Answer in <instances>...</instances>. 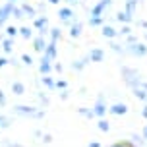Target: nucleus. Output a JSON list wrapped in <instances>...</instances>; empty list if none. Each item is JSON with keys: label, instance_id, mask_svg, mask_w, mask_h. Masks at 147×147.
Masks as SVG:
<instances>
[{"label": "nucleus", "instance_id": "18", "mask_svg": "<svg viewBox=\"0 0 147 147\" xmlns=\"http://www.w3.org/2000/svg\"><path fill=\"white\" fill-rule=\"evenodd\" d=\"M18 35H22L23 39H33V29L29 25H22V27H18Z\"/></svg>", "mask_w": 147, "mask_h": 147}, {"label": "nucleus", "instance_id": "12", "mask_svg": "<svg viewBox=\"0 0 147 147\" xmlns=\"http://www.w3.org/2000/svg\"><path fill=\"white\" fill-rule=\"evenodd\" d=\"M103 58H105V52L101 49H91V52H89V60L91 62H103Z\"/></svg>", "mask_w": 147, "mask_h": 147}, {"label": "nucleus", "instance_id": "35", "mask_svg": "<svg viewBox=\"0 0 147 147\" xmlns=\"http://www.w3.org/2000/svg\"><path fill=\"white\" fill-rule=\"evenodd\" d=\"M130 145V141H118V143H112L110 147H128Z\"/></svg>", "mask_w": 147, "mask_h": 147}, {"label": "nucleus", "instance_id": "39", "mask_svg": "<svg viewBox=\"0 0 147 147\" xmlns=\"http://www.w3.org/2000/svg\"><path fill=\"white\" fill-rule=\"evenodd\" d=\"M43 140H45V143H51V141H52V138H51V136H49V134H47V136H45Z\"/></svg>", "mask_w": 147, "mask_h": 147}, {"label": "nucleus", "instance_id": "28", "mask_svg": "<svg viewBox=\"0 0 147 147\" xmlns=\"http://www.w3.org/2000/svg\"><path fill=\"white\" fill-rule=\"evenodd\" d=\"M43 83H45L49 89H54V80H52L51 76H45V78H43Z\"/></svg>", "mask_w": 147, "mask_h": 147}, {"label": "nucleus", "instance_id": "17", "mask_svg": "<svg viewBox=\"0 0 147 147\" xmlns=\"http://www.w3.org/2000/svg\"><path fill=\"white\" fill-rule=\"evenodd\" d=\"M110 112H112V114H116V116H120V114H126V112H128V107H126L124 103H122V105L116 103V105H112V107H110Z\"/></svg>", "mask_w": 147, "mask_h": 147}, {"label": "nucleus", "instance_id": "1", "mask_svg": "<svg viewBox=\"0 0 147 147\" xmlns=\"http://www.w3.org/2000/svg\"><path fill=\"white\" fill-rule=\"evenodd\" d=\"M122 76H124V81L130 87H134V89L141 87V78L136 70H132V68H122Z\"/></svg>", "mask_w": 147, "mask_h": 147}, {"label": "nucleus", "instance_id": "23", "mask_svg": "<svg viewBox=\"0 0 147 147\" xmlns=\"http://www.w3.org/2000/svg\"><path fill=\"white\" fill-rule=\"evenodd\" d=\"M136 8H138V0H128V2H126V6H124V10H126L130 16H134Z\"/></svg>", "mask_w": 147, "mask_h": 147}, {"label": "nucleus", "instance_id": "14", "mask_svg": "<svg viewBox=\"0 0 147 147\" xmlns=\"http://www.w3.org/2000/svg\"><path fill=\"white\" fill-rule=\"evenodd\" d=\"M60 39H62V31H60V27H51V29H49V41L58 43Z\"/></svg>", "mask_w": 147, "mask_h": 147}, {"label": "nucleus", "instance_id": "20", "mask_svg": "<svg viewBox=\"0 0 147 147\" xmlns=\"http://www.w3.org/2000/svg\"><path fill=\"white\" fill-rule=\"evenodd\" d=\"M12 93L14 95H23L25 93V85H23L22 81H14L12 83Z\"/></svg>", "mask_w": 147, "mask_h": 147}, {"label": "nucleus", "instance_id": "6", "mask_svg": "<svg viewBox=\"0 0 147 147\" xmlns=\"http://www.w3.org/2000/svg\"><path fill=\"white\" fill-rule=\"evenodd\" d=\"M12 6H14V4H8V2L0 6V27H4L6 22L12 18Z\"/></svg>", "mask_w": 147, "mask_h": 147}, {"label": "nucleus", "instance_id": "29", "mask_svg": "<svg viewBox=\"0 0 147 147\" xmlns=\"http://www.w3.org/2000/svg\"><path fill=\"white\" fill-rule=\"evenodd\" d=\"M99 130H101V132H109L110 124L107 122V120H99Z\"/></svg>", "mask_w": 147, "mask_h": 147}, {"label": "nucleus", "instance_id": "31", "mask_svg": "<svg viewBox=\"0 0 147 147\" xmlns=\"http://www.w3.org/2000/svg\"><path fill=\"white\" fill-rule=\"evenodd\" d=\"M54 87H56V89H62V91H64V89L68 87V83H66L64 80H58V81H54Z\"/></svg>", "mask_w": 147, "mask_h": 147}, {"label": "nucleus", "instance_id": "30", "mask_svg": "<svg viewBox=\"0 0 147 147\" xmlns=\"http://www.w3.org/2000/svg\"><path fill=\"white\" fill-rule=\"evenodd\" d=\"M22 62L25 66H31V64H33V58H31L29 54H22Z\"/></svg>", "mask_w": 147, "mask_h": 147}, {"label": "nucleus", "instance_id": "24", "mask_svg": "<svg viewBox=\"0 0 147 147\" xmlns=\"http://www.w3.org/2000/svg\"><path fill=\"white\" fill-rule=\"evenodd\" d=\"M87 60H89V56H85V58H81V60H76V62L72 64V68L74 70H83L85 64H87Z\"/></svg>", "mask_w": 147, "mask_h": 147}, {"label": "nucleus", "instance_id": "38", "mask_svg": "<svg viewBox=\"0 0 147 147\" xmlns=\"http://www.w3.org/2000/svg\"><path fill=\"white\" fill-rule=\"evenodd\" d=\"M62 0H49V4H52V6H58Z\"/></svg>", "mask_w": 147, "mask_h": 147}, {"label": "nucleus", "instance_id": "13", "mask_svg": "<svg viewBox=\"0 0 147 147\" xmlns=\"http://www.w3.org/2000/svg\"><path fill=\"white\" fill-rule=\"evenodd\" d=\"M22 12H23V16H25V18H37V10H35V6H31V4H22Z\"/></svg>", "mask_w": 147, "mask_h": 147}, {"label": "nucleus", "instance_id": "46", "mask_svg": "<svg viewBox=\"0 0 147 147\" xmlns=\"http://www.w3.org/2000/svg\"><path fill=\"white\" fill-rule=\"evenodd\" d=\"M143 136H145V138H147V126H145V128H143Z\"/></svg>", "mask_w": 147, "mask_h": 147}, {"label": "nucleus", "instance_id": "5", "mask_svg": "<svg viewBox=\"0 0 147 147\" xmlns=\"http://www.w3.org/2000/svg\"><path fill=\"white\" fill-rule=\"evenodd\" d=\"M128 52H132V54H136V56H145L147 54V47L143 43H128V49H126Z\"/></svg>", "mask_w": 147, "mask_h": 147}, {"label": "nucleus", "instance_id": "48", "mask_svg": "<svg viewBox=\"0 0 147 147\" xmlns=\"http://www.w3.org/2000/svg\"><path fill=\"white\" fill-rule=\"evenodd\" d=\"M145 39H147V29H145Z\"/></svg>", "mask_w": 147, "mask_h": 147}, {"label": "nucleus", "instance_id": "45", "mask_svg": "<svg viewBox=\"0 0 147 147\" xmlns=\"http://www.w3.org/2000/svg\"><path fill=\"white\" fill-rule=\"evenodd\" d=\"M143 116L147 118V107H143Z\"/></svg>", "mask_w": 147, "mask_h": 147}, {"label": "nucleus", "instance_id": "32", "mask_svg": "<svg viewBox=\"0 0 147 147\" xmlns=\"http://www.w3.org/2000/svg\"><path fill=\"white\" fill-rule=\"evenodd\" d=\"M110 49H112L114 52H126V49L122 47V45H118V43H112V45H110Z\"/></svg>", "mask_w": 147, "mask_h": 147}, {"label": "nucleus", "instance_id": "41", "mask_svg": "<svg viewBox=\"0 0 147 147\" xmlns=\"http://www.w3.org/2000/svg\"><path fill=\"white\" fill-rule=\"evenodd\" d=\"M89 147H101V143H99V141H91V143H89Z\"/></svg>", "mask_w": 147, "mask_h": 147}, {"label": "nucleus", "instance_id": "44", "mask_svg": "<svg viewBox=\"0 0 147 147\" xmlns=\"http://www.w3.org/2000/svg\"><path fill=\"white\" fill-rule=\"evenodd\" d=\"M8 4H18V0H6Z\"/></svg>", "mask_w": 147, "mask_h": 147}, {"label": "nucleus", "instance_id": "36", "mask_svg": "<svg viewBox=\"0 0 147 147\" xmlns=\"http://www.w3.org/2000/svg\"><path fill=\"white\" fill-rule=\"evenodd\" d=\"M6 64H10V60H8L6 56H0V68H4Z\"/></svg>", "mask_w": 147, "mask_h": 147}, {"label": "nucleus", "instance_id": "25", "mask_svg": "<svg viewBox=\"0 0 147 147\" xmlns=\"http://www.w3.org/2000/svg\"><path fill=\"white\" fill-rule=\"evenodd\" d=\"M6 37L8 39H16V37H18V27H16V25H8L6 27Z\"/></svg>", "mask_w": 147, "mask_h": 147}, {"label": "nucleus", "instance_id": "10", "mask_svg": "<svg viewBox=\"0 0 147 147\" xmlns=\"http://www.w3.org/2000/svg\"><path fill=\"white\" fill-rule=\"evenodd\" d=\"M81 29H83V25H81V22H78V20H74V22L70 23V37H72V39H78V37L81 35Z\"/></svg>", "mask_w": 147, "mask_h": 147}, {"label": "nucleus", "instance_id": "27", "mask_svg": "<svg viewBox=\"0 0 147 147\" xmlns=\"http://www.w3.org/2000/svg\"><path fill=\"white\" fill-rule=\"evenodd\" d=\"M134 93H136V97L138 99H141V101H147V91L143 87H136L134 89Z\"/></svg>", "mask_w": 147, "mask_h": 147}, {"label": "nucleus", "instance_id": "7", "mask_svg": "<svg viewBox=\"0 0 147 147\" xmlns=\"http://www.w3.org/2000/svg\"><path fill=\"white\" fill-rule=\"evenodd\" d=\"M14 112L20 114V116H35L37 118V110L33 107H29V105H18V107H14Z\"/></svg>", "mask_w": 147, "mask_h": 147}, {"label": "nucleus", "instance_id": "26", "mask_svg": "<svg viewBox=\"0 0 147 147\" xmlns=\"http://www.w3.org/2000/svg\"><path fill=\"white\" fill-rule=\"evenodd\" d=\"M12 16H14L16 20H23V18H25V16H23V12H22V8L20 6H12Z\"/></svg>", "mask_w": 147, "mask_h": 147}, {"label": "nucleus", "instance_id": "43", "mask_svg": "<svg viewBox=\"0 0 147 147\" xmlns=\"http://www.w3.org/2000/svg\"><path fill=\"white\" fill-rule=\"evenodd\" d=\"M8 147H22V145H18V143H8Z\"/></svg>", "mask_w": 147, "mask_h": 147}, {"label": "nucleus", "instance_id": "16", "mask_svg": "<svg viewBox=\"0 0 147 147\" xmlns=\"http://www.w3.org/2000/svg\"><path fill=\"white\" fill-rule=\"evenodd\" d=\"M105 112H107V107H105L103 99H99L97 105L93 107V114H95V116H105Z\"/></svg>", "mask_w": 147, "mask_h": 147}, {"label": "nucleus", "instance_id": "22", "mask_svg": "<svg viewBox=\"0 0 147 147\" xmlns=\"http://www.w3.org/2000/svg\"><path fill=\"white\" fill-rule=\"evenodd\" d=\"M89 25H93V27H101L105 25V18H95V16H89Z\"/></svg>", "mask_w": 147, "mask_h": 147}, {"label": "nucleus", "instance_id": "33", "mask_svg": "<svg viewBox=\"0 0 147 147\" xmlns=\"http://www.w3.org/2000/svg\"><path fill=\"white\" fill-rule=\"evenodd\" d=\"M10 126V120L6 116H0V128H8Z\"/></svg>", "mask_w": 147, "mask_h": 147}, {"label": "nucleus", "instance_id": "47", "mask_svg": "<svg viewBox=\"0 0 147 147\" xmlns=\"http://www.w3.org/2000/svg\"><path fill=\"white\" fill-rule=\"evenodd\" d=\"M128 147H136V145H134V143H132V141H130V145H128Z\"/></svg>", "mask_w": 147, "mask_h": 147}, {"label": "nucleus", "instance_id": "2", "mask_svg": "<svg viewBox=\"0 0 147 147\" xmlns=\"http://www.w3.org/2000/svg\"><path fill=\"white\" fill-rule=\"evenodd\" d=\"M33 27L35 29H39V35L41 37H47L49 35V18L47 16H37V18H33Z\"/></svg>", "mask_w": 147, "mask_h": 147}, {"label": "nucleus", "instance_id": "11", "mask_svg": "<svg viewBox=\"0 0 147 147\" xmlns=\"http://www.w3.org/2000/svg\"><path fill=\"white\" fill-rule=\"evenodd\" d=\"M47 43H49V41H47V39H45V37H33V49H35L37 52H45V47H47Z\"/></svg>", "mask_w": 147, "mask_h": 147}, {"label": "nucleus", "instance_id": "19", "mask_svg": "<svg viewBox=\"0 0 147 147\" xmlns=\"http://www.w3.org/2000/svg\"><path fill=\"white\" fill-rule=\"evenodd\" d=\"M2 51H4V54H10V52L14 51V39H4L2 41Z\"/></svg>", "mask_w": 147, "mask_h": 147}, {"label": "nucleus", "instance_id": "4", "mask_svg": "<svg viewBox=\"0 0 147 147\" xmlns=\"http://www.w3.org/2000/svg\"><path fill=\"white\" fill-rule=\"evenodd\" d=\"M58 18H60V22H64V23L70 25V23L76 20V14H74V10L70 6H62L58 10Z\"/></svg>", "mask_w": 147, "mask_h": 147}, {"label": "nucleus", "instance_id": "34", "mask_svg": "<svg viewBox=\"0 0 147 147\" xmlns=\"http://www.w3.org/2000/svg\"><path fill=\"white\" fill-rule=\"evenodd\" d=\"M130 33H132L130 25H128V23H124V25H122V35H130Z\"/></svg>", "mask_w": 147, "mask_h": 147}, {"label": "nucleus", "instance_id": "40", "mask_svg": "<svg viewBox=\"0 0 147 147\" xmlns=\"http://www.w3.org/2000/svg\"><path fill=\"white\" fill-rule=\"evenodd\" d=\"M52 68H54L56 72H62V64H54V66H52Z\"/></svg>", "mask_w": 147, "mask_h": 147}, {"label": "nucleus", "instance_id": "9", "mask_svg": "<svg viewBox=\"0 0 147 147\" xmlns=\"http://www.w3.org/2000/svg\"><path fill=\"white\" fill-rule=\"evenodd\" d=\"M39 72L43 74V76H49V74L52 72V60L47 58V56H41V64H39Z\"/></svg>", "mask_w": 147, "mask_h": 147}, {"label": "nucleus", "instance_id": "15", "mask_svg": "<svg viewBox=\"0 0 147 147\" xmlns=\"http://www.w3.org/2000/svg\"><path fill=\"white\" fill-rule=\"evenodd\" d=\"M101 27H103L101 33H103V37H107V39H114V37L118 35V31L114 29L112 25H107V23H105V25H101Z\"/></svg>", "mask_w": 147, "mask_h": 147}, {"label": "nucleus", "instance_id": "21", "mask_svg": "<svg viewBox=\"0 0 147 147\" xmlns=\"http://www.w3.org/2000/svg\"><path fill=\"white\" fill-rule=\"evenodd\" d=\"M116 20H118L120 23H130V22H132V16L128 14L126 10H120V12L116 14Z\"/></svg>", "mask_w": 147, "mask_h": 147}, {"label": "nucleus", "instance_id": "49", "mask_svg": "<svg viewBox=\"0 0 147 147\" xmlns=\"http://www.w3.org/2000/svg\"><path fill=\"white\" fill-rule=\"evenodd\" d=\"M138 2H140V0H138Z\"/></svg>", "mask_w": 147, "mask_h": 147}, {"label": "nucleus", "instance_id": "3", "mask_svg": "<svg viewBox=\"0 0 147 147\" xmlns=\"http://www.w3.org/2000/svg\"><path fill=\"white\" fill-rule=\"evenodd\" d=\"M112 6V0H99L95 6L91 8V16H95V18H101L105 14V10H109Z\"/></svg>", "mask_w": 147, "mask_h": 147}, {"label": "nucleus", "instance_id": "42", "mask_svg": "<svg viewBox=\"0 0 147 147\" xmlns=\"http://www.w3.org/2000/svg\"><path fill=\"white\" fill-rule=\"evenodd\" d=\"M68 4H70V6H74V4H80V0H68Z\"/></svg>", "mask_w": 147, "mask_h": 147}, {"label": "nucleus", "instance_id": "8", "mask_svg": "<svg viewBox=\"0 0 147 147\" xmlns=\"http://www.w3.org/2000/svg\"><path fill=\"white\" fill-rule=\"evenodd\" d=\"M58 43H52V41H49L47 43V47H45V56L47 58H51V60H56V56H58V47H56Z\"/></svg>", "mask_w": 147, "mask_h": 147}, {"label": "nucleus", "instance_id": "37", "mask_svg": "<svg viewBox=\"0 0 147 147\" xmlns=\"http://www.w3.org/2000/svg\"><path fill=\"white\" fill-rule=\"evenodd\" d=\"M6 105V95H4V91H0V107H4Z\"/></svg>", "mask_w": 147, "mask_h": 147}]
</instances>
